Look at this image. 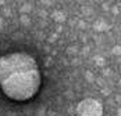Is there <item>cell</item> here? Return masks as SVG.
Masks as SVG:
<instances>
[{
    "label": "cell",
    "instance_id": "cell-1",
    "mask_svg": "<svg viewBox=\"0 0 121 116\" xmlns=\"http://www.w3.org/2000/svg\"><path fill=\"white\" fill-rule=\"evenodd\" d=\"M42 89V72L36 58L26 51L0 55V91L17 104L29 102Z\"/></svg>",
    "mask_w": 121,
    "mask_h": 116
},
{
    "label": "cell",
    "instance_id": "cell-2",
    "mask_svg": "<svg viewBox=\"0 0 121 116\" xmlns=\"http://www.w3.org/2000/svg\"><path fill=\"white\" fill-rule=\"evenodd\" d=\"M77 116H103V104L96 98H84L77 105Z\"/></svg>",
    "mask_w": 121,
    "mask_h": 116
}]
</instances>
